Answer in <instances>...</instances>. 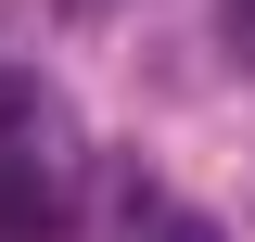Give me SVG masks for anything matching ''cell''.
Wrapping results in <instances>:
<instances>
[{"mask_svg": "<svg viewBox=\"0 0 255 242\" xmlns=\"http://www.w3.org/2000/svg\"><path fill=\"white\" fill-rule=\"evenodd\" d=\"M64 166H77V127H64V90L0 64V242H51L64 230Z\"/></svg>", "mask_w": 255, "mask_h": 242, "instance_id": "6da1fadb", "label": "cell"}, {"mask_svg": "<svg viewBox=\"0 0 255 242\" xmlns=\"http://www.w3.org/2000/svg\"><path fill=\"white\" fill-rule=\"evenodd\" d=\"M128 242H217V217L204 204H153V217H128Z\"/></svg>", "mask_w": 255, "mask_h": 242, "instance_id": "7a4b0ae2", "label": "cell"}, {"mask_svg": "<svg viewBox=\"0 0 255 242\" xmlns=\"http://www.w3.org/2000/svg\"><path fill=\"white\" fill-rule=\"evenodd\" d=\"M217 26H230V51L255 64V0H217Z\"/></svg>", "mask_w": 255, "mask_h": 242, "instance_id": "3957f363", "label": "cell"}]
</instances>
